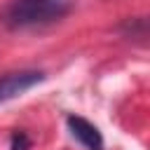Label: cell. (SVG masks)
<instances>
[{
	"label": "cell",
	"mask_w": 150,
	"mask_h": 150,
	"mask_svg": "<svg viewBox=\"0 0 150 150\" xmlns=\"http://www.w3.org/2000/svg\"><path fill=\"white\" fill-rule=\"evenodd\" d=\"M73 7V0H12L2 9V23L12 30L49 26L61 21Z\"/></svg>",
	"instance_id": "1"
},
{
	"label": "cell",
	"mask_w": 150,
	"mask_h": 150,
	"mask_svg": "<svg viewBox=\"0 0 150 150\" xmlns=\"http://www.w3.org/2000/svg\"><path fill=\"white\" fill-rule=\"evenodd\" d=\"M40 82H45L42 70H12V73L0 75V105L26 94Z\"/></svg>",
	"instance_id": "2"
},
{
	"label": "cell",
	"mask_w": 150,
	"mask_h": 150,
	"mask_svg": "<svg viewBox=\"0 0 150 150\" xmlns=\"http://www.w3.org/2000/svg\"><path fill=\"white\" fill-rule=\"evenodd\" d=\"M66 124L70 129V136L80 145H84L87 150H103V136H101L96 124H91L89 120H84L80 115H68Z\"/></svg>",
	"instance_id": "3"
},
{
	"label": "cell",
	"mask_w": 150,
	"mask_h": 150,
	"mask_svg": "<svg viewBox=\"0 0 150 150\" xmlns=\"http://www.w3.org/2000/svg\"><path fill=\"white\" fill-rule=\"evenodd\" d=\"M30 148V138L26 131H14L9 138V150H28Z\"/></svg>",
	"instance_id": "4"
}]
</instances>
